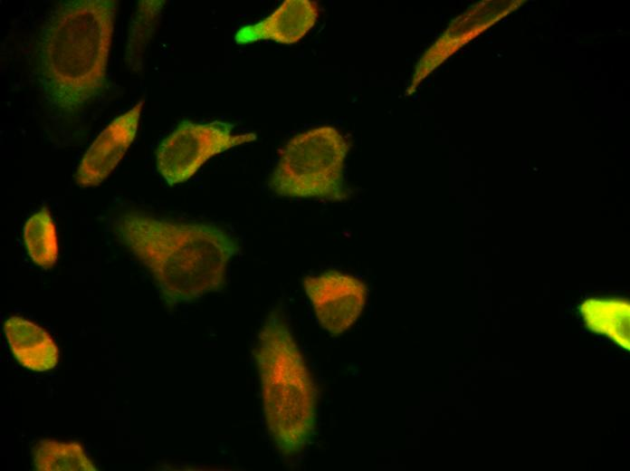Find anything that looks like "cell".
Returning <instances> with one entry per match:
<instances>
[{"mask_svg": "<svg viewBox=\"0 0 630 471\" xmlns=\"http://www.w3.org/2000/svg\"><path fill=\"white\" fill-rule=\"evenodd\" d=\"M578 309L589 331L610 339L626 351L630 350V305L627 300L589 298Z\"/></svg>", "mask_w": 630, "mask_h": 471, "instance_id": "cell-11", "label": "cell"}, {"mask_svg": "<svg viewBox=\"0 0 630 471\" xmlns=\"http://www.w3.org/2000/svg\"><path fill=\"white\" fill-rule=\"evenodd\" d=\"M119 241L153 275L167 303L194 302L224 285L240 245L211 224L180 223L132 212L114 221Z\"/></svg>", "mask_w": 630, "mask_h": 471, "instance_id": "cell-1", "label": "cell"}, {"mask_svg": "<svg viewBox=\"0 0 630 471\" xmlns=\"http://www.w3.org/2000/svg\"><path fill=\"white\" fill-rule=\"evenodd\" d=\"M24 241L31 259L43 268L52 267L58 258L55 225L47 207L32 215L24 226Z\"/></svg>", "mask_w": 630, "mask_h": 471, "instance_id": "cell-12", "label": "cell"}, {"mask_svg": "<svg viewBox=\"0 0 630 471\" xmlns=\"http://www.w3.org/2000/svg\"><path fill=\"white\" fill-rule=\"evenodd\" d=\"M116 0L58 3L40 35V78L45 97L70 115L101 93L106 85Z\"/></svg>", "mask_w": 630, "mask_h": 471, "instance_id": "cell-2", "label": "cell"}, {"mask_svg": "<svg viewBox=\"0 0 630 471\" xmlns=\"http://www.w3.org/2000/svg\"><path fill=\"white\" fill-rule=\"evenodd\" d=\"M348 144L334 127L320 126L291 138L282 149L269 186L292 198L340 199Z\"/></svg>", "mask_w": 630, "mask_h": 471, "instance_id": "cell-4", "label": "cell"}, {"mask_svg": "<svg viewBox=\"0 0 630 471\" xmlns=\"http://www.w3.org/2000/svg\"><path fill=\"white\" fill-rule=\"evenodd\" d=\"M4 331L13 355L23 367L46 371L56 366L58 348L42 327L23 317L12 316L5 322Z\"/></svg>", "mask_w": 630, "mask_h": 471, "instance_id": "cell-10", "label": "cell"}, {"mask_svg": "<svg viewBox=\"0 0 630 471\" xmlns=\"http://www.w3.org/2000/svg\"><path fill=\"white\" fill-rule=\"evenodd\" d=\"M303 286L319 323L332 335L349 329L366 303L365 284L348 274L329 271L310 275Z\"/></svg>", "mask_w": 630, "mask_h": 471, "instance_id": "cell-6", "label": "cell"}, {"mask_svg": "<svg viewBox=\"0 0 630 471\" xmlns=\"http://www.w3.org/2000/svg\"><path fill=\"white\" fill-rule=\"evenodd\" d=\"M33 465L41 471H96L76 442L40 441L33 450Z\"/></svg>", "mask_w": 630, "mask_h": 471, "instance_id": "cell-13", "label": "cell"}, {"mask_svg": "<svg viewBox=\"0 0 630 471\" xmlns=\"http://www.w3.org/2000/svg\"><path fill=\"white\" fill-rule=\"evenodd\" d=\"M143 103L113 120L95 139L77 168L79 186H97L117 167L136 137Z\"/></svg>", "mask_w": 630, "mask_h": 471, "instance_id": "cell-7", "label": "cell"}, {"mask_svg": "<svg viewBox=\"0 0 630 471\" xmlns=\"http://www.w3.org/2000/svg\"><path fill=\"white\" fill-rule=\"evenodd\" d=\"M492 5L486 2L472 6L456 18L442 36L424 53L413 74L407 95L449 56L482 32L492 22Z\"/></svg>", "mask_w": 630, "mask_h": 471, "instance_id": "cell-9", "label": "cell"}, {"mask_svg": "<svg viewBox=\"0 0 630 471\" xmlns=\"http://www.w3.org/2000/svg\"><path fill=\"white\" fill-rule=\"evenodd\" d=\"M318 4L310 0H285L263 20L243 26L234 36L238 44L270 40L291 44L301 40L315 24Z\"/></svg>", "mask_w": 630, "mask_h": 471, "instance_id": "cell-8", "label": "cell"}, {"mask_svg": "<svg viewBox=\"0 0 630 471\" xmlns=\"http://www.w3.org/2000/svg\"><path fill=\"white\" fill-rule=\"evenodd\" d=\"M265 424L285 456L303 449L316 422V389L305 360L283 317L272 310L255 349Z\"/></svg>", "mask_w": 630, "mask_h": 471, "instance_id": "cell-3", "label": "cell"}, {"mask_svg": "<svg viewBox=\"0 0 630 471\" xmlns=\"http://www.w3.org/2000/svg\"><path fill=\"white\" fill-rule=\"evenodd\" d=\"M255 139L253 132L234 133L228 123L183 120L159 144L157 168L166 182L175 186L192 178L214 156Z\"/></svg>", "mask_w": 630, "mask_h": 471, "instance_id": "cell-5", "label": "cell"}]
</instances>
